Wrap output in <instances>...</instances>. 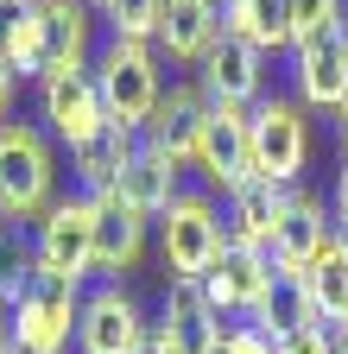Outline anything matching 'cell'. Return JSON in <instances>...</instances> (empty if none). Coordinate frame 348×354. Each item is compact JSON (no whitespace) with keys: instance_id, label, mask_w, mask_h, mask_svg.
<instances>
[{"instance_id":"obj_31","label":"cell","mask_w":348,"mask_h":354,"mask_svg":"<svg viewBox=\"0 0 348 354\" xmlns=\"http://www.w3.org/2000/svg\"><path fill=\"white\" fill-rule=\"evenodd\" d=\"M7 348H13V310L0 304V354H7Z\"/></svg>"},{"instance_id":"obj_24","label":"cell","mask_w":348,"mask_h":354,"mask_svg":"<svg viewBox=\"0 0 348 354\" xmlns=\"http://www.w3.org/2000/svg\"><path fill=\"white\" fill-rule=\"evenodd\" d=\"M102 26L108 38H134V44H152L158 38V13H165V0H102Z\"/></svg>"},{"instance_id":"obj_26","label":"cell","mask_w":348,"mask_h":354,"mask_svg":"<svg viewBox=\"0 0 348 354\" xmlns=\"http://www.w3.org/2000/svg\"><path fill=\"white\" fill-rule=\"evenodd\" d=\"M273 348H279V354H336V329L311 323V329H291V335H279Z\"/></svg>"},{"instance_id":"obj_30","label":"cell","mask_w":348,"mask_h":354,"mask_svg":"<svg viewBox=\"0 0 348 354\" xmlns=\"http://www.w3.org/2000/svg\"><path fill=\"white\" fill-rule=\"evenodd\" d=\"M140 354H184V348H178V342H171V335L152 323V335H146V348H140Z\"/></svg>"},{"instance_id":"obj_18","label":"cell","mask_w":348,"mask_h":354,"mask_svg":"<svg viewBox=\"0 0 348 354\" xmlns=\"http://www.w3.org/2000/svg\"><path fill=\"white\" fill-rule=\"evenodd\" d=\"M279 215H285V190L266 184V177H253V184H241L235 196H222V221H228V241H235V247H259V253H273Z\"/></svg>"},{"instance_id":"obj_15","label":"cell","mask_w":348,"mask_h":354,"mask_svg":"<svg viewBox=\"0 0 348 354\" xmlns=\"http://www.w3.org/2000/svg\"><path fill=\"white\" fill-rule=\"evenodd\" d=\"M336 234V221H329V203L317 196V190H285V215H279V234H273V266L279 272H304L317 253H323V241Z\"/></svg>"},{"instance_id":"obj_10","label":"cell","mask_w":348,"mask_h":354,"mask_svg":"<svg viewBox=\"0 0 348 354\" xmlns=\"http://www.w3.org/2000/svg\"><path fill=\"white\" fill-rule=\"evenodd\" d=\"M190 171H203L209 196H215V190L235 196L241 184H253V133H247V108L209 102V114H203V146H196V165H190Z\"/></svg>"},{"instance_id":"obj_19","label":"cell","mask_w":348,"mask_h":354,"mask_svg":"<svg viewBox=\"0 0 348 354\" xmlns=\"http://www.w3.org/2000/svg\"><path fill=\"white\" fill-rule=\"evenodd\" d=\"M134 152H140V133L134 127H102L89 146H76L70 152V171H76V196H102V190H114L120 184V171L134 165Z\"/></svg>"},{"instance_id":"obj_21","label":"cell","mask_w":348,"mask_h":354,"mask_svg":"<svg viewBox=\"0 0 348 354\" xmlns=\"http://www.w3.org/2000/svg\"><path fill=\"white\" fill-rule=\"evenodd\" d=\"M158 329L178 342L184 354H209L215 342H222V317L209 310V297H203V285H171L165 291V310H158Z\"/></svg>"},{"instance_id":"obj_33","label":"cell","mask_w":348,"mask_h":354,"mask_svg":"<svg viewBox=\"0 0 348 354\" xmlns=\"http://www.w3.org/2000/svg\"><path fill=\"white\" fill-rule=\"evenodd\" d=\"M7 228H13V215H7V209H0V253H7Z\"/></svg>"},{"instance_id":"obj_22","label":"cell","mask_w":348,"mask_h":354,"mask_svg":"<svg viewBox=\"0 0 348 354\" xmlns=\"http://www.w3.org/2000/svg\"><path fill=\"white\" fill-rule=\"evenodd\" d=\"M222 32L253 44L259 57L291 51V26H285V0H222Z\"/></svg>"},{"instance_id":"obj_20","label":"cell","mask_w":348,"mask_h":354,"mask_svg":"<svg viewBox=\"0 0 348 354\" xmlns=\"http://www.w3.org/2000/svg\"><path fill=\"white\" fill-rule=\"evenodd\" d=\"M178 177H184L178 165H171L165 152H152V146L140 140V152H134V165H127V171H120V184H114V196H120L127 209H140L146 221H158V215L171 209V196H178V190H184V184H178Z\"/></svg>"},{"instance_id":"obj_8","label":"cell","mask_w":348,"mask_h":354,"mask_svg":"<svg viewBox=\"0 0 348 354\" xmlns=\"http://www.w3.org/2000/svg\"><path fill=\"white\" fill-rule=\"evenodd\" d=\"M38 120H45V133L64 140L70 152L89 146L95 133L108 127V108L95 95V76L89 70H45V76H38Z\"/></svg>"},{"instance_id":"obj_35","label":"cell","mask_w":348,"mask_h":354,"mask_svg":"<svg viewBox=\"0 0 348 354\" xmlns=\"http://www.w3.org/2000/svg\"><path fill=\"white\" fill-rule=\"evenodd\" d=\"M209 354H222V342H215V348H209Z\"/></svg>"},{"instance_id":"obj_14","label":"cell","mask_w":348,"mask_h":354,"mask_svg":"<svg viewBox=\"0 0 348 354\" xmlns=\"http://www.w3.org/2000/svg\"><path fill=\"white\" fill-rule=\"evenodd\" d=\"M215 44H222V0H165V13H158V38H152V51L171 57V64H184L196 70Z\"/></svg>"},{"instance_id":"obj_34","label":"cell","mask_w":348,"mask_h":354,"mask_svg":"<svg viewBox=\"0 0 348 354\" xmlns=\"http://www.w3.org/2000/svg\"><path fill=\"white\" fill-rule=\"evenodd\" d=\"M336 354H348V323H342V329H336Z\"/></svg>"},{"instance_id":"obj_13","label":"cell","mask_w":348,"mask_h":354,"mask_svg":"<svg viewBox=\"0 0 348 354\" xmlns=\"http://www.w3.org/2000/svg\"><path fill=\"white\" fill-rule=\"evenodd\" d=\"M196 82H203V95L222 102V108H259L266 102V57L222 32V44L196 64Z\"/></svg>"},{"instance_id":"obj_29","label":"cell","mask_w":348,"mask_h":354,"mask_svg":"<svg viewBox=\"0 0 348 354\" xmlns=\"http://www.w3.org/2000/svg\"><path fill=\"white\" fill-rule=\"evenodd\" d=\"M13 88H19V76H13L7 57H0V120H7V108H13Z\"/></svg>"},{"instance_id":"obj_6","label":"cell","mask_w":348,"mask_h":354,"mask_svg":"<svg viewBox=\"0 0 348 354\" xmlns=\"http://www.w3.org/2000/svg\"><path fill=\"white\" fill-rule=\"evenodd\" d=\"M146 335H152V323H146L140 297L127 291L120 279H102V285L82 291L70 354H140V348H146Z\"/></svg>"},{"instance_id":"obj_9","label":"cell","mask_w":348,"mask_h":354,"mask_svg":"<svg viewBox=\"0 0 348 354\" xmlns=\"http://www.w3.org/2000/svg\"><path fill=\"white\" fill-rule=\"evenodd\" d=\"M273 285H279V266H273V253H259V247H222V259L209 266V279H203V297H209V310L222 323H247L259 304L273 297Z\"/></svg>"},{"instance_id":"obj_23","label":"cell","mask_w":348,"mask_h":354,"mask_svg":"<svg viewBox=\"0 0 348 354\" xmlns=\"http://www.w3.org/2000/svg\"><path fill=\"white\" fill-rule=\"evenodd\" d=\"M304 291H311V304H317V317L329 323V329H342L348 323V241L342 234H329L323 241V253L304 266Z\"/></svg>"},{"instance_id":"obj_28","label":"cell","mask_w":348,"mask_h":354,"mask_svg":"<svg viewBox=\"0 0 348 354\" xmlns=\"http://www.w3.org/2000/svg\"><path fill=\"white\" fill-rule=\"evenodd\" d=\"M329 221H336V234L348 241V165H342V177H336V190H329Z\"/></svg>"},{"instance_id":"obj_16","label":"cell","mask_w":348,"mask_h":354,"mask_svg":"<svg viewBox=\"0 0 348 354\" xmlns=\"http://www.w3.org/2000/svg\"><path fill=\"white\" fill-rule=\"evenodd\" d=\"M89 209H95V272H102V279L134 272L140 253H146V228H152V221H146L140 209H127L114 190L89 196Z\"/></svg>"},{"instance_id":"obj_3","label":"cell","mask_w":348,"mask_h":354,"mask_svg":"<svg viewBox=\"0 0 348 354\" xmlns=\"http://www.w3.org/2000/svg\"><path fill=\"white\" fill-rule=\"evenodd\" d=\"M57 203V152L38 120H0V209L38 221Z\"/></svg>"},{"instance_id":"obj_25","label":"cell","mask_w":348,"mask_h":354,"mask_svg":"<svg viewBox=\"0 0 348 354\" xmlns=\"http://www.w3.org/2000/svg\"><path fill=\"white\" fill-rule=\"evenodd\" d=\"M285 26H291V44H304V38L342 32L348 13H342V0H285Z\"/></svg>"},{"instance_id":"obj_1","label":"cell","mask_w":348,"mask_h":354,"mask_svg":"<svg viewBox=\"0 0 348 354\" xmlns=\"http://www.w3.org/2000/svg\"><path fill=\"white\" fill-rule=\"evenodd\" d=\"M89 76H95V95H102L108 120L146 133V120H152V108H158V95H165V70H158V51H152V44L102 38Z\"/></svg>"},{"instance_id":"obj_5","label":"cell","mask_w":348,"mask_h":354,"mask_svg":"<svg viewBox=\"0 0 348 354\" xmlns=\"http://www.w3.org/2000/svg\"><path fill=\"white\" fill-rule=\"evenodd\" d=\"M26 259L45 279H70V285L95 279V209H89V196H57L38 215Z\"/></svg>"},{"instance_id":"obj_7","label":"cell","mask_w":348,"mask_h":354,"mask_svg":"<svg viewBox=\"0 0 348 354\" xmlns=\"http://www.w3.org/2000/svg\"><path fill=\"white\" fill-rule=\"evenodd\" d=\"M76 310H82V285L32 272L26 297L13 304V348L19 354H70V342H76Z\"/></svg>"},{"instance_id":"obj_2","label":"cell","mask_w":348,"mask_h":354,"mask_svg":"<svg viewBox=\"0 0 348 354\" xmlns=\"http://www.w3.org/2000/svg\"><path fill=\"white\" fill-rule=\"evenodd\" d=\"M222 247H228V221L215 209V196L209 190H178L171 209L158 215V259H165L171 285H203L209 266L222 259Z\"/></svg>"},{"instance_id":"obj_17","label":"cell","mask_w":348,"mask_h":354,"mask_svg":"<svg viewBox=\"0 0 348 354\" xmlns=\"http://www.w3.org/2000/svg\"><path fill=\"white\" fill-rule=\"evenodd\" d=\"M45 13V70H89L95 64V7L89 0H38Z\"/></svg>"},{"instance_id":"obj_32","label":"cell","mask_w":348,"mask_h":354,"mask_svg":"<svg viewBox=\"0 0 348 354\" xmlns=\"http://www.w3.org/2000/svg\"><path fill=\"white\" fill-rule=\"evenodd\" d=\"M336 133H342V152H348V108L336 114Z\"/></svg>"},{"instance_id":"obj_12","label":"cell","mask_w":348,"mask_h":354,"mask_svg":"<svg viewBox=\"0 0 348 354\" xmlns=\"http://www.w3.org/2000/svg\"><path fill=\"white\" fill-rule=\"evenodd\" d=\"M291 88H297L304 108L342 114L348 108V38L342 32H323V38L291 44Z\"/></svg>"},{"instance_id":"obj_11","label":"cell","mask_w":348,"mask_h":354,"mask_svg":"<svg viewBox=\"0 0 348 354\" xmlns=\"http://www.w3.org/2000/svg\"><path fill=\"white\" fill-rule=\"evenodd\" d=\"M203 114H209L203 82L196 76H178V82H165V95H158V108H152V120H146L140 140L152 152H165L178 171H190L196 165V146H203Z\"/></svg>"},{"instance_id":"obj_36","label":"cell","mask_w":348,"mask_h":354,"mask_svg":"<svg viewBox=\"0 0 348 354\" xmlns=\"http://www.w3.org/2000/svg\"><path fill=\"white\" fill-rule=\"evenodd\" d=\"M342 38H348V26H342Z\"/></svg>"},{"instance_id":"obj_27","label":"cell","mask_w":348,"mask_h":354,"mask_svg":"<svg viewBox=\"0 0 348 354\" xmlns=\"http://www.w3.org/2000/svg\"><path fill=\"white\" fill-rule=\"evenodd\" d=\"M222 354H279V348L259 335L253 323H228V329H222Z\"/></svg>"},{"instance_id":"obj_4","label":"cell","mask_w":348,"mask_h":354,"mask_svg":"<svg viewBox=\"0 0 348 354\" xmlns=\"http://www.w3.org/2000/svg\"><path fill=\"white\" fill-rule=\"evenodd\" d=\"M297 95H266L259 108H247V133H253V177H266L279 190H297L304 165H311V120H304Z\"/></svg>"}]
</instances>
